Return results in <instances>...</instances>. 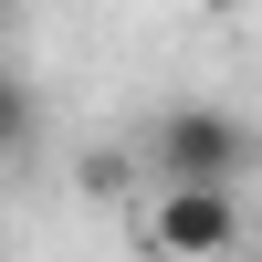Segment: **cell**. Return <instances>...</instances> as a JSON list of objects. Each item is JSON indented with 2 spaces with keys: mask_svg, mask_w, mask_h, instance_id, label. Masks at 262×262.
<instances>
[{
  "mask_svg": "<svg viewBox=\"0 0 262 262\" xmlns=\"http://www.w3.org/2000/svg\"><path fill=\"white\" fill-rule=\"evenodd\" d=\"M147 168H158V189H242L252 179V126L231 105H168L147 126Z\"/></svg>",
  "mask_w": 262,
  "mask_h": 262,
  "instance_id": "6da1fadb",
  "label": "cell"
},
{
  "mask_svg": "<svg viewBox=\"0 0 262 262\" xmlns=\"http://www.w3.org/2000/svg\"><path fill=\"white\" fill-rule=\"evenodd\" d=\"M147 262H231L242 252V189H158L137 210Z\"/></svg>",
  "mask_w": 262,
  "mask_h": 262,
  "instance_id": "7a4b0ae2",
  "label": "cell"
},
{
  "mask_svg": "<svg viewBox=\"0 0 262 262\" xmlns=\"http://www.w3.org/2000/svg\"><path fill=\"white\" fill-rule=\"evenodd\" d=\"M126 189H137V158L95 147V158H84V200H126Z\"/></svg>",
  "mask_w": 262,
  "mask_h": 262,
  "instance_id": "3957f363",
  "label": "cell"
},
{
  "mask_svg": "<svg viewBox=\"0 0 262 262\" xmlns=\"http://www.w3.org/2000/svg\"><path fill=\"white\" fill-rule=\"evenodd\" d=\"M21 137H32V95H21V84H11V74H0V158H11V147H21Z\"/></svg>",
  "mask_w": 262,
  "mask_h": 262,
  "instance_id": "277c9868",
  "label": "cell"
},
{
  "mask_svg": "<svg viewBox=\"0 0 262 262\" xmlns=\"http://www.w3.org/2000/svg\"><path fill=\"white\" fill-rule=\"evenodd\" d=\"M0 42H11V0H0Z\"/></svg>",
  "mask_w": 262,
  "mask_h": 262,
  "instance_id": "5b68a950",
  "label": "cell"
}]
</instances>
